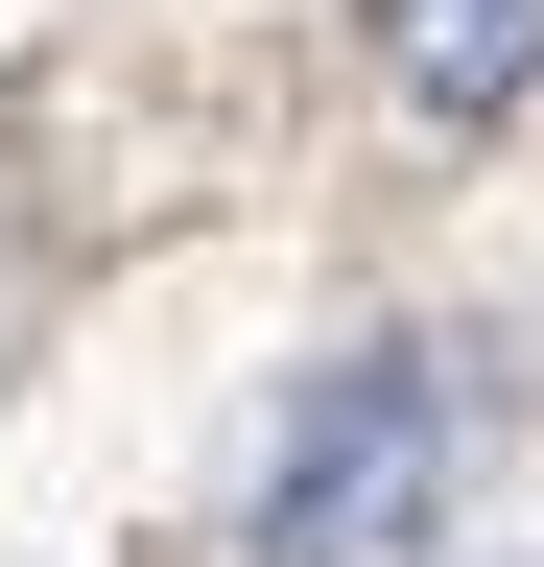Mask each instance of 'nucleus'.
I'll use <instances>...</instances> for the list:
<instances>
[{
	"mask_svg": "<svg viewBox=\"0 0 544 567\" xmlns=\"http://www.w3.org/2000/svg\"><path fill=\"white\" fill-rule=\"evenodd\" d=\"M427 520H450V379H427V354H331L237 544L260 567H402Z\"/></svg>",
	"mask_w": 544,
	"mask_h": 567,
	"instance_id": "f257e3e1",
	"label": "nucleus"
},
{
	"mask_svg": "<svg viewBox=\"0 0 544 567\" xmlns=\"http://www.w3.org/2000/svg\"><path fill=\"white\" fill-rule=\"evenodd\" d=\"M379 71H402V118H521L544 0H379Z\"/></svg>",
	"mask_w": 544,
	"mask_h": 567,
	"instance_id": "f03ea898",
	"label": "nucleus"
}]
</instances>
